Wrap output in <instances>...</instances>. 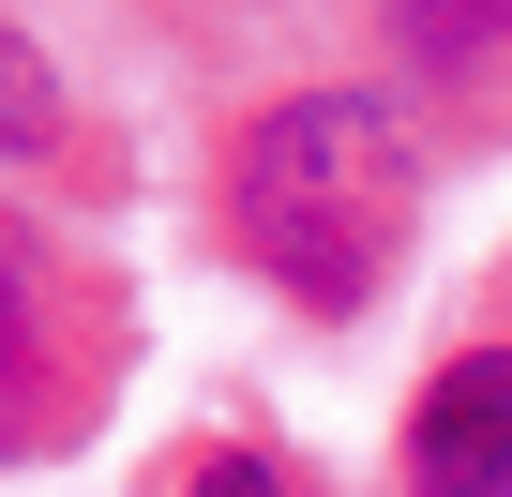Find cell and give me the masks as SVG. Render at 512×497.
<instances>
[{
    "mask_svg": "<svg viewBox=\"0 0 512 497\" xmlns=\"http://www.w3.org/2000/svg\"><path fill=\"white\" fill-rule=\"evenodd\" d=\"M422 211V166L392 136V106L362 91H287V106H256L241 151H226V226H241V257L272 272L287 302L347 317L392 287V241Z\"/></svg>",
    "mask_w": 512,
    "mask_h": 497,
    "instance_id": "cell-1",
    "label": "cell"
},
{
    "mask_svg": "<svg viewBox=\"0 0 512 497\" xmlns=\"http://www.w3.org/2000/svg\"><path fill=\"white\" fill-rule=\"evenodd\" d=\"M407 482L422 497H512V347L437 362V392L407 407Z\"/></svg>",
    "mask_w": 512,
    "mask_h": 497,
    "instance_id": "cell-2",
    "label": "cell"
},
{
    "mask_svg": "<svg viewBox=\"0 0 512 497\" xmlns=\"http://www.w3.org/2000/svg\"><path fill=\"white\" fill-rule=\"evenodd\" d=\"M392 46L422 76H482V61H512V0H392Z\"/></svg>",
    "mask_w": 512,
    "mask_h": 497,
    "instance_id": "cell-3",
    "label": "cell"
},
{
    "mask_svg": "<svg viewBox=\"0 0 512 497\" xmlns=\"http://www.w3.org/2000/svg\"><path fill=\"white\" fill-rule=\"evenodd\" d=\"M61 136V76H46V46L0 16V151H46Z\"/></svg>",
    "mask_w": 512,
    "mask_h": 497,
    "instance_id": "cell-4",
    "label": "cell"
},
{
    "mask_svg": "<svg viewBox=\"0 0 512 497\" xmlns=\"http://www.w3.org/2000/svg\"><path fill=\"white\" fill-rule=\"evenodd\" d=\"M181 497H302V482H287L272 452H196V467H181Z\"/></svg>",
    "mask_w": 512,
    "mask_h": 497,
    "instance_id": "cell-5",
    "label": "cell"
},
{
    "mask_svg": "<svg viewBox=\"0 0 512 497\" xmlns=\"http://www.w3.org/2000/svg\"><path fill=\"white\" fill-rule=\"evenodd\" d=\"M0 437H31V317H16V287H0Z\"/></svg>",
    "mask_w": 512,
    "mask_h": 497,
    "instance_id": "cell-6",
    "label": "cell"
}]
</instances>
